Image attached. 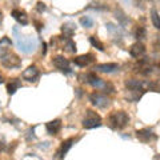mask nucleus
Returning <instances> with one entry per match:
<instances>
[{
	"instance_id": "f257e3e1",
	"label": "nucleus",
	"mask_w": 160,
	"mask_h": 160,
	"mask_svg": "<svg viewBox=\"0 0 160 160\" xmlns=\"http://www.w3.org/2000/svg\"><path fill=\"white\" fill-rule=\"evenodd\" d=\"M129 116L124 111H115L108 116V126L112 129H123L128 126Z\"/></svg>"
},
{
	"instance_id": "f03ea898",
	"label": "nucleus",
	"mask_w": 160,
	"mask_h": 160,
	"mask_svg": "<svg viewBox=\"0 0 160 160\" xmlns=\"http://www.w3.org/2000/svg\"><path fill=\"white\" fill-rule=\"evenodd\" d=\"M102 126V118L92 109H88L86 112V116L83 119V127L86 129H92Z\"/></svg>"
},
{
	"instance_id": "7ed1b4c3",
	"label": "nucleus",
	"mask_w": 160,
	"mask_h": 160,
	"mask_svg": "<svg viewBox=\"0 0 160 160\" xmlns=\"http://www.w3.org/2000/svg\"><path fill=\"white\" fill-rule=\"evenodd\" d=\"M2 56H0V59H2V64L6 68H19L20 67V59L16 56L15 53H11L8 52V49H2Z\"/></svg>"
},
{
	"instance_id": "20e7f679",
	"label": "nucleus",
	"mask_w": 160,
	"mask_h": 160,
	"mask_svg": "<svg viewBox=\"0 0 160 160\" xmlns=\"http://www.w3.org/2000/svg\"><path fill=\"white\" fill-rule=\"evenodd\" d=\"M18 44H19V48L22 49L24 53H31V52L35 51V48H36V40L32 39V38L19 36L18 38Z\"/></svg>"
},
{
	"instance_id": "39448f33",
	"label": "nucleus",
	"mask_w": 160,
	"mask_h": 160,
	"mask_svg": "<svg viewBox=\"0 0 160 160\" xmlns=\"http://www.w3.org/2000/svg\"><path fill=\"white\" fill-rule=\"evenodd\" d=\"M89 102L98 108H106L109 104V100L106 95L99 93V92H93V93L89 95Z\"/></svg>"
},
{
	"instance_id": "423d86ee",
	"label": "nucleus",
	"mask_w": 160,
	"mask_h": 160,
	"mask_svg": "<svg viewBox=\"0 0 160 160\" xmlns=\"http://www.w3.org/2000/svg\"><path fill=\"white\" fill-rule=\"evenodd\" d=\"M136 138L143 143H151L153 140H156L158 136L155 135V132L151 128H143V129H138L136 131Z\"/></svg>"
},
{
	"instance_id": "0eeeda50",
	"label": "nucleus",
	"mask_w": 160,
	"mask_h": 160,
	"mask_svg": "<svg viewBox=\"0 0 160 160\" xmlns=\"http://www.w3.org/2000/svg\"><path fill=\"white\" fill-rule=\"evenodd\" d=\"M52 64L59 69V71H62L64 73H71L72 72V69L69 68V62L64 56H55L52 59Z\"/></svg>"
},
{
	"instance_id": "6e6552de",
	"label": "nucleus",
	"mask_w": 160,
	"mask_h": 160,
	"mask_svg": "<svg viewBox=\"0 0 160 160\" xmlns=\"http://www.w3.org/2000/svg\"><path fill=\"white\" fill-rule=\"evenodd\" d=\"M126 88L129 91H146V83L138 79H129L126 80Z\"/></svg>"
},
{
	"instance_id": "1a4fd4ad",
	"label": "nucleus",
	"mask_w": 160,
	"mask_h": 160,
	"mask_svg": "<svg viewBox=\"0 0 160 160\" xmlns=\"http://www.w3.org/2000/svg\"><path fill=\"white\" fill-rule=\"evenodd\" d=\"M144 53H146V47H144V44L140 43V42L135 43L133 46H131V48H129V55L135 59L142 58Z\"/></svg>"
},
{
	"instance_id": "9d476101",
	"label": "nucleus",
	"mask_w": 160,
	"mask_h": 160,
	"mask_svg": "<svg viewBox=\"0 0 160 160\" xmlns=\"http://www.w3.org/2000/svg\"><path fill=\"white\" fill-rule=\"evenodd\" d=\"M39 69L35 66H31L23 72V79L27 80V82H36L39 79Z\"/></svg>"
},
{
	"instance_id": "9b49d317",
	"label": "nucleus",
	"mask_w": 160,
	"mask_h": 160,
	"mask_svg": "<svg viewBox=\"0 0 160 160\" xmlns=\"http://www.w3.org/2000/svg\"><path fill=\"white\" fill-rule=\"evenodd\" d=\"M93 60H95V58H93L92 53H86V55H82V56L75 58L73 63L76 64V66H79V67H87L93 62Z\"/></svg>"
},
{
	"instance_id": "f8f14e48",
	"label": "nucleus",
	"mask_w": 160,
	"mask_h": 160,
	"mask_svg": "<svg viewBox=\"0 0 160 160\" xmlns=\"http://www.w3.org/2000/svg\"><path fill=\"white\" fill-rule=\"evenodd\" d=\"M95 69L100 72H106V73H111L119 69V64L116 63H103V64H98L95 66Z\"/></svg>"
},
{
	"instance_id": "ddd939ff",
	"label": "nucleus",
	"mask_w": 160,
	"mask_h": 160,
	"mask_svg": "<svg viewBox=\"0 0 160 160\" xmlns=\"http://www.w3.org/2000/svg\"><path fill=\"white\" fill-rule=\"evenodd\" d=\"M75 140L71 138V139H67V140H64V142L62 143V146H60L59 148V151H58V155H59V159L60 160H63L64 156L67 155V152L69 151V148L72 147V144H73Z\"/></svg>"
},
{
	"instance_id": "4468645a",
	"label": "nucleus",
	"mask_w": 160,
	"mask_h": 160,
	"mask_svg": "<svg viewBox=\"0 0 160 160\" xmlns=\"http://www.w3.org/2000/svg\"><path fill=\"white\" fill-rule=\"evenodd\" d=\"M60 128H62V122H60L59 119L52 120V122H48L46 124V129H47V132L49 135H58Z\"/></svg>"
},
{
	"instance_id": "2eb2a0df",
	"label": "nucleus",
	"mask_w": 160,
	"mask_h": 160,
	"mask_svg": "<svg viewBox=\"0 0 160 160\" xmlns=\"http://www.w3.org/2000/svg\"><path fill=\"white\" fill-rule=\"evenodd\" d=\"M12 18L15 20H18V23L20 24H23V26H27L28 24V16H27V13L22 11V9H13L12 11Z\"/></svg>"
},
{
	"instance_id": "dca6fc26",
	"label": "nucleus",
	"mask_w": 160,
	"mask_h": 160,
	"mask_svg": "<svg viewBox=\"0 0 160 160\" xmlns=\"http://www.w3.org/2000/svg\"><path fill=\"white\" fill-rule=\"evenodd\" d=\"M75 29H76V26L72 23H67V24H63L62 26V32L64 33L66 38H71L75 33Z\"/></svg>"
},
{
	"instance_id": "f3484780",
	"label": "nucleus",
	"mask_w": 160,
	"mask_h": 160,
	"mask_svg": "<svg viewBox=\"0 0 160 160\" xmlns=\"http://www.w3.org/2000/svg\"><path fill=\"white\" fill-rule=\"evenodd\" d=\"M20 87H22V82L19 79H12L11 83H8V86H7V91L9 95H13Z\"/></svg>"
},
{
	"instance_id": "a211bd4d",
	"label": "nucleus",
	"mask_w": 160,
	"mask_h": 160,
	"mask_svg": "<svg viewBox=\"0 0 160 160\" xmlns=\"http://www.w3.org/2000/svg\"><path fill=\"white\" fill-rule=\"evenodd\" d=\"M115 15H116L115 18H116V19L119 20V22H120V24H123V26H124V24H127V23L129 22L128 16L123 12V9H122V8H116V11H115Z\"/></svg>"
},
{
	"instance_id": "6ab92c4d",
	"label": "nucleus",
	"mask_w": 160,
	"mask_h": 160,
	"mask_svg": "<svg viewBox=\"0 0 160 160\" xmlns=\"http://www.w3.org/2000/svg\"><path fill=\"white\" fill-rule=\"evenodd\" d=\"M63 40H64V47H66L67 51L72 52V53L76 52V44L72 42V39H71V38H66V36H64Z\"/></svg>"
},
{
	"instance_id": "aec40b11",
	"label": "nucleus",
	"mask_w": 160,
	"mask_h": 160,
	"mask_svg": "<svg viewBox=\"0 0 160 160\" xmlns=\"http://www.w3.org/2000/svg\"><path fill=\"white\" fill-rule=\"evenodd\" d=\"M151 20L152 24L156 29H160V15L156 9H151Z\"/></svg>"
},
{
	"instance_id": "412c9836",
	"label": "nucleus",
	"mask_w": 160,
	"mask_h": 160,
	"mask_svg": "<svg viewBox=\"0 0 160 160\" xmlns=\"http://www.w3.org/2000/svg\"><path fill=\"white\" fill-rule=\"evenodd\" d=\"M146 87L149 89V91H153V92H159L160 93V80H153V82L146 83Z\"/></svg>"
},
{
	"instance_id": "4be33fe9",
	"label": "nucleus",
	"mask_w": 160,
	"mask_h": 160,
	"mask_svg": "<svg viewBox=\"0 0 160 160\" xmlns=\"http://www.w3.org/2000/svg\"><path fill=\"white\" fill-rule=\"evenodd\" d=\"M89 42H91V44L95 47V48H98L99 51H104V44L100 42V40L96 38V36H91L89 38Z\"/></svg>"
},
{
	"instance_id": "5701e85b",
	"label": "nucleus",
	"mask_w": 160,
	"mask_h": 160,
	"mask_svg": "<svg viewBox=\"0 0 160 160\" xmlns=\"http://www.w3.org/2000/svg\"><path fill=\"white\" fill-rule=\"evenodd\" d=\"M80 24H82L84 28H92L93 27V20L89 16H83L82 19H80Z\"/></svg>"
},
{
	"instance_id": "b1692460",
	"label": "nucleus",
	"mask_w": 160,
	"mask_h": 160,
	"mask_svg": "<svg viewBox=\"0 0 160 160\" xmlns=\"http://www.w3.org/2000/svg\"><path fill=\"white\" fill-rule=\"evenodd\" d=\"M135 38H136L138 40H143L147 38V31L144 27H138L136 32H135Z\"/></svg>"
},
{
	"instance_id": "393cba45",
	"label": "nucleus",
	"mask_w": 160,
	"mask_h": 160,
	"mask_svg": "<svg viewBox=\"0 0 160 160\" xmlns=\"http://www.w3.org/2000/svg\"><path fill=\"white\" fill-rule=\"evenodd\" d=\"M11 40H9L7 36L6 38H3L2 40H0V49H2V48H4V46H7V47H9V46H11Z\"/></svg>"
},
{
	"instance_id": "a878e982",
	"label": "nucleus",
	"mask_w": 160,
	"mask_h": 160,
	"mask_svg": "<svg viewBox=\"0 0 160 160\" xmlns=\"http://www.w3.org/2000/svg\"><path fill=\"white\" fill-rule=\"evenodd\" d=\"M103 88L106 89V91H104L106 93H113V92H115V88H113V86H112L111 83H106V84H104V87H103Z\"/></svg>"
},
{
	"instance_id": "bb28decb",
	"label": "nucleus",
	"mask_w": 160,
	"mask_h": 160,
	"mask_svg": "<svg viewBox=\"0 0 160 160\" xmlns=\"http://www.w3.org/2000/svg\"><path fill=\"white\" fill-rule=\"evenodd\" d=\"M36 9H38V12H44L47 9V7H46V4L44 3H42V2H39L38 3V7H36Z\"/></svg>"
},
{
	"instance_id": "cd10ccee",
	"label": "nucleus",
	"mask_w": 160,
	"mask_h": 160,
	"mask_svg": "<svg viewBox=\"0 0 160 160\" xmlns=\"http://www.w3.org/2000/svg\"><path fill=\"white\" fill-rule=\"evenodd\" d=\"M46 53H47V44L43 43V55H46Z\"/></svg>"
},
{
	"instance_id": "c85d7f7f",
	"label": "nucleus",
	"mask_w": 160,
	"mask_h": 160,
	"mask_svg": "<svg viewBox=\"0 0 160 160\" xmlns=\"http://www.w3.org/2000/svg\"><path fill=\"white\" fill-rule=\"evenodd\" d=\"M3 83V78H2V75H0V84Z\"/></svg>"
},
{
	"instance_id": "c756f323",
	"label": "nucleus",
	"mask_w": 160,
	"mask_h": 160,
	"mask_svg": "<svg viewBox=\"0 0 160 160\" xmlns=\"http://www.w3.org/2000/svg\"><path fill=\"white\" fill-rule=\"evenodd\" d=\"M159 68H160V64H159Z\"/></svg>"
}]
</instances>
